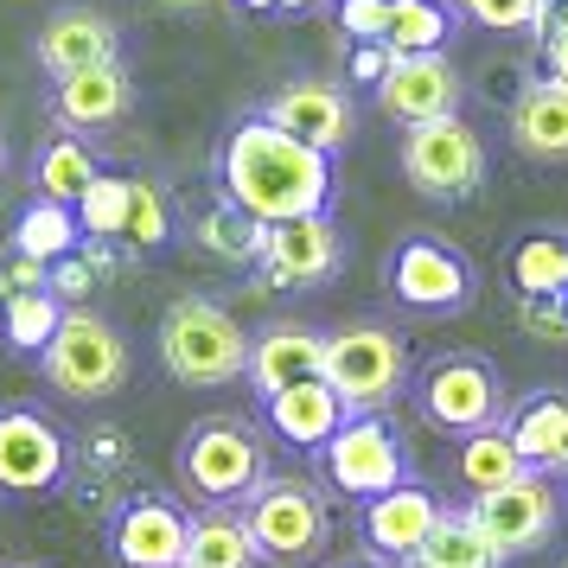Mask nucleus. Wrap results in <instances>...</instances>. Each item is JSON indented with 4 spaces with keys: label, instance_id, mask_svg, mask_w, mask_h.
Instances as JSON below:
<instances>
[{
    "label": "nucleus",
    "instance_id": "nucleus-11",
    "mask_svg": "<svg viewBox=\"0 0 568 568\" xmlns=\"http://www.w3.org/2000/svg\"><path fill=\"white\" fill-rule=\"evenodd\" d=\"M403 173L422 199H440V205H460L486 185V141L473 122L447 115V122H422V129H403Z\"/></svg>",
    "mask_w": 568,
    "mask_h": 568
},
{
    "label": "nucleus",
    "instance_id": "nucleus-16",
    "mask_svg": "<svg viewBox=\"0 0 568 568\" xmlns=\"http://www.w3.org/2000/svg\"><path fill=\"white\" fill-rule=\"evenodd\" d=\"M345 262V236L333 217H294V224H268V250L256 262L262 287H326Z\"/></svg>",
    "mask_w": 568,
    "mask_h": 568
},
{
    "label": "nucleus",
    "instance_id": "nucleus-37",
    "mask_svg": "<svg viewBox=\"0 0 568 568\" xmlns=\"http://www.w3.org/2000/svg\"><path fill=\"white\" fill-rule=\"evenodd\" d=\"M389 7H396V0H338L333 20H338V32H345L352 45H384L389 39Z\"/></svg>",
    "mask_w": 568,
    "mask_h": 568
},
{
    "label": "nucleus",
    "instance_id": "nucleus-32",
    "mask_svg": "<svg viewBox=\"0 0 568 568\" xmlns=\"http://www.w3.org/2000/svg\"><path fill=\"white\" fill-rule=\"evenodd\" d=\"M460 27V13H454V0H396L389 7V52L409 58V52H447V39Z\"/></svg>",
    "mask_w": 568,
    "mask_h": 568
},
{
    "label": "nucleus",
    "instance_id": "nucleus-44",
    "mask_svg": "<svg viewBox=\"0 0 568 568\" xmlns=\"http://www.w3.org/2000/svg\"><path fill=\"white\" fill-rule=\"evenodd\" d=\"M154 7H166V13H199V7H211V0H154Z\"/></svg>",
    "mask_w": 568,
    "mask_h": 568
},
{
    "label": "nucleus",
    "instance_id": "nucleus-31",
    "mask_svg": "<svg viewBox=\"0 0 568 568\" xmlns=\"http://www.w3.org/2000/svg\"><path fill=\"white\" fill-rule=\"evenodd\" d=\"M409 568H505V556L491 549V537L479 530L473 511H440L435 537L409 556Z\"/></svg>",
    "mask_w": 568,
    "mask_h": 568
},
{
    "label": "nucleus",
    "instance_id": "nucleus-9",
    "mask_svg": "<svg viewBox=\"0 0 568 568\" xmlns=\"http://www.w3.org/2000/svg\"><path fill=\"white\" fill-rule=\"evenodd\" d=\"M78 447L39 403H7L0 409V491L7 498H52L71 486Z\"/></svg>",
    "mask_w": 568,
    "mask_h": 568
},
{
    "label": "nucleus",
    "instance_id": "nucleus-13",
    "mask_svg": "<svg viewBox=\"0 0 568 568\" xmlns=\"http://www.w3.org/2000/svg\"><path fill=\"white\" fill-rule=\"evenodd\" d=\"M466 511L479 517V530L491 537V549L511 562V556H530L542 542L556 537V517H562V491L549 473H524L511 486L486 491V498H473Z\"/></svg>",
    "mask_w": 568,
    "mask_h": 568
},
{
    "label": "nucleus",
    "instance_id": "nucleus-23",
    "mask_svg": "<svg viewBox=\"0 0 568 568\" xmlns=\"http://www.w3.org/2000/svg\"><path fill=\"white\" fill-rule=\"evenodd\" d=\"M511 141L530 166H562L568 160V83L562 78H530L511 103Z\"/></svg>",
    "mask_w": 568,
    "mask_h": 568
},
{
    "label": "nucleus",
    "instance_id": "nucleus-18",
    "mask_svg": "<svg viewBox=\"0 0 568 568\" xmlns=\"http://www.w3.org/2000/svg\"><path fill=\"white\" fill-rule=\"evenodd\" d=\"M440 505L428 486H396V491H384V498H371L358 511V537H364V549L377 556V562H396V568H409V556L422 549V542L435 537V524H440Z\"/></svg>",
    "mask_w": 568,
    "mask_h": 568
},
{
    "label": "nucleus",
    "instance_id": "nucleus-39",
    "mask_svg": "<svg viewBox=\"0 0 568 568\" xmlns=\"http://www.w3.org/2000/svg\"><path fill=\"white\" fill-rule=\"evenodd\" d=\"M27 294H45V262L20 256V250H0V307H13Z\"/></svg>",
    "mask_w": 568,
    "mask_h": 568
},
{
    "label": "nucleus",
    "instance_id": "nucleus-25",
    "mask_svg": "<svg viewBox=\"0 0 568 568\" xmlns=\"http://www.w3.org/2000/svg\"><path fill=\"white\" fill-rule=\"evenodd\" d=\"M97 180H103V154L90 148V134L58 129L39 148V160H32V199H58V205H71V211H78V199Z\"/></svg>",
    "mask_w": 568,
    "mask_h": 568
},
{
    "label": "nucleus",
    "instance_id": "nucleus-7",
    "mask_svg": "<svg viewBox=\"0 0 568 568\" xmlns=\"http://www.w3.org/2000/svg\"><path fill=\"white\" fill-rule=\"evenodd\" d=\"M415 409H422L428 428L466 440V435H479V428L505 422V384H498V371L479 352H440L415 377Z\"/></svg>",
    "mask_w": 568,
    "mask_h": 568
},
{
    "label": "nucleus",
    "instance_id": "nucleus-47",
    "mask_svg": "<svg viewBox=\"0 0 568 568\" xmlns=\"http://www.w3.org/2000/svg\"><path fill=\"white\" fill-rule=\"evenodd\" d=\"M0 166H7V148H0Z\"/></svg>",
    "mask_w": 568,
    "mask_h": 568
},
{
    "label": "nucleus",
    "instance_id": "nucleus-35",
    "mask_svg": "<svg viewBox=\"0 0 568 568\" xmlns=\"http://www.w3.org/2000/svg\"><path fill=\"white\" fill-rule=\"evenodd\" d=\"M129 205H134V173H115V166H103V180H97V185L78 199L83 236L122 243V231H129Z\"/></svg>",
    "mask_w": 568,
    "mask_h": 568
},
{
    "label": "nucleus",
    "instance_id": "nucleus-36",
    "mask_svg": "<svg viewBox=\"0 0 568 568\" xmlns=\"http://www.w3.org/2000/svg\"><path fill=\"white\" fill-rule=\"evenodd\" d=\"M549 0H460V13L486 32H530Z\"/></svg>",
    "mask_w": 568,
    "mask_h": 568
},
{
    "label": "nucleus",
    "instance_id": "nucleus-33",
    "mask_svg": "<svg viewBox=\"0 0 568 568\" xmlns=\"http://www.w3.org/2000/svg\"><path fill=\"white\" fill-rule=\"evenodd\" d=\"M64 301H58L52 287L45 294H27V301H13V307H0V338H7V352H20V358H45V345L58 338L64 326Z\"/></svg>",
    "mask_w": 568,
    "mask_h": 568
},
{
    "label": "nucleus",
    "instance_id": "nucleus-6",
    "mask_svg": "<svg viewBox=\"0 0 568 568\" xmlns=\"http://www.w3.org/2000/svg\"><path fill=\"white\" fill-rule=\"evenodd\" d=\"M384 287L403 313H422V320H440V313H466L479 301V268L466 262V250H454L447 236L415 231L403 236L384 262Z\"/></svg>",
    "mask_w": 568,
    "mask_h": 568
},
{
    "label": "nucleus",
    "instance_id": "nucleus-19",
    "mask_svg": "<svg viewBox=\"0 0 568 568\" xmlns=\"http://www.w3.org/2000/svg\"><path fill=\"white\" fill-rule=\"evenodd\" d=\"M313 377H326V333H313L301 320H275L250 338V377L243 384L256 389L262 403L294 384H313Z\"/></svg>",
    "mask_w": 568,
    "mask_h": 568
},
{
    "label": "nucleus",
    "instance_id": "nucleus-34",
    "mask_svg": "<svg viewBox=\"0 0 568 568\" xmlns=\"http://www.w3.org/2000/svg\"><path fill=\"white\" fill-rule=\"evenodd\" d=\"M173 231H180V217H173L166 185L134 173V205H129V231H122V243H129L134 256H160V250L173 243Z\"/></svg>",
    "mask_w": 568,
    "mask_h": 568
},
{
    "label": "nucleus",
    "instance_id": "nucleus-2",
    "mask_svg": "<svg viewBox=\"0 0 568 568\" xmlns=\"http://www.w3.org/2000/svg\"><path fill=\"white\" fill-rule=\"evenodd\" d=\"M160 364L185 389H231L250 377V333L236 326L231 307H217L205 294H185L160 313Z\"/></svg>",
    "mask_w": 568,
    "mask_h": 568
},
{
    "label": "nucleus",
    "instance_id": "nucleus-14",
    "mask_svg": "<svg viewBox=\"0 0 568 568\" xmlns=\"http://www.w3.org/2000/svg\"><path fill=\"white\" fill-rule=\"evenodd\" d=\"M262 115L307 141L320 154H338L352 141V83L345 78H287L262 97Z\"/></svg>",
    "mask_w": 568,
    "mask_h": 568
},
{
    "label": "nucleus",
    "instance_id": "nucleus-21",
    "mask_svg": "<svg viewBox=\"0 0 568 568\" xmlns=\"http://www.w3.org/2000/svg\"><path fill=\"white\" fill-rule=\"evenodd\" d=\"M129 109H134V78H129L122 58L52 83V122L71 129V134H103V129H115Z\"/></svg>",
    "mask_w": 568,
    "mask_h": 568
},
{
    "label": "nucleus",
    "instance_id": "nucleus-42",
    "mask_svg": "<svg viewBox=\"0 0 568 568\" xmlns=\"http://www.w3.org/2000/svg\"><path fill=\"white\" fill-rule=\"evenodd\" d=\"M542 64H549V78H562V83H568V20L556 27V39L542 45Z\"/></svg>",
    "mask_w": 568,
    "mask_h": 568
},
{
    "label": "nucleus",
    "instance_id": "nucleus-20",
    "mask_svg": "<svg viewBox=\"0 0 568 568\" xmlns=\"http://www.w3.org/2000/svg\"><path fill=\"white\" fill-rule=\"evenodd\" d=\"M71 447H78V473H83L78 479L83 505L103 511V517H115L134 498L129 491V479H134V435L122 428V422H90L83 435H71Z\"/></svg>",
    "mask_w": 568,
    "mask_h": 568
},
{
    "label": "nucleus",
    "instance_id": "nucleus-38",
    "mask_svg": "<svg viewBox=\"0 0 568 568\" xmlns=\"http://www.w3.org/2000/svg\"><path fill=\"white\" fill-rule=\"evenodd\" d=\"M45 287H52V294L64 301V307H83V301H90V294L103 287V275H97V268L83 262V243H78L71 256H58L52 268H45Z\"/></svg>",
    "mask_w": 568,
    "mask_h": 568
},
{
    "label": "nucleus",
    "instance_id": "nucleus-30",
    "mask_svg": "<svg viewBox=\"0 0 568 568\" xmlns=\"http://www.w3.org/2000/svg\"><path fill=\"white\" fill-rule=\"evenodd\" d=\"M83 243V224L71 205H58V199H32L20 217H13V231H7V250H20V256L45 262L52 268L58 256H71Z\"/></svg>",
    "mask_w": 568,
    "mask_h": 568
},
{
    "label": "nucleus",
    "instance_id": "nucleus-28",
    "mask_svg": "<svg viewBox=\"0 0 568 568\" xmlns=\"http://www.w3.org/2000/svg\"><path fill=\"white\" fill-rule=\"evenodd\" d=\"M505 282L524 301H562L568 294V236L562 231H530L505 256Z\"/></svg>",
    "mask_w": 568,
    "mask_h": 568
},
{
    "label": "nucleus",
    "instance_id": "nucleus-8",
    "mask_svg": "<svg viewBox=\"0 0 568 568\" xmlns=\"http://www.w3.org/2000/svg\"><path fill=\"white\" fill-rule=\"evenodd\" d=\"M326 384L352 415H384L409 384V352L389 326H371V320L338 326L326 333Z\"/></svg>",
    "mask_w": 568,
    "mask_h": 568
},
{
    "label": "nucleus",
    "instance_id": "nucleus-4",
    "mask_svg": "<svg viewBox=\"0 0 568 568\" xmlns=\"http://www.w3.org/2000/svg\"><path fill=\"white\" fill-rule=\"evenodd\" d=\"M236 511L250 517V537H256L268 568H313L326 556V542H333L326 491L313 479H294V473H268Z\"/></svg>",
    "mask_w": 568,
    "mask_h": 568
},
{
    "label": "nucleus",
    "instance_id": "nucleus-40",
    "mask_svg": "<svg viewBox=\"0 0 568 568\" xmlns=\"http://www.w3.org/2000/svg\"><path fill=\"white\" fill-rule=\"evenodd\" d=\"M517 326L542 345H568V307L562 301H517Z\"/></svg>",
    "mask_w": 568,
    "mask_h": 568
},
{
    "label": "nucleus",
    "instance_id": "nucleus-26",
    "mask_svg": "<svg viewBox=\"0 0 568 568\" xmlns=\"http://www.w3.org/2000/svg\"><path fill=\"white\" fill-rule=\"evenodd\" d=\"M185 568H262L250 517L236 505H199L192 511V542H185Z\"/></svg>",
    "mask_w": 568,
    "mask_h": 568
},
{
    "label": "nucleus",
    "instance_id": "nucleus-5",
    "mask_svg": "<svg viewBox=\"0 0 568 568\" xmlns=\"http://www.w3.org/2000/svg\"><path fill=\"white\" fill-rule=\"evenodd\" d=\"M39 371H45V384H52L58 396H71V403H109L115 389L129 384L134 352H129V338H122L115 320H103L97 307H71L64 326H58V338L45 345Z\"/></svg>",
    "mask_w": 568,
    "mask_h": 568
},
{
    "label": "nucleus",
    "instance_id": "nucleus-3",
    "mask_svg": "<svg viewBox=\"0 0 568 568\" xmlns=\"http://www.w3.org/2000/svg\"><path fill=\"white\" fill-rule=\"evenodd\" d=\"M173 473L180 486L199 498V505H243L250 491L268 479V447L250 422L236 415H205L180 435V454H173Z\"/></svg>",
    "mask_w": 568,
    "mask_h": 568
},
{
    "label": "nucleus",
    "instance_id": "nucleus-46",
    "mask_svg": "<svg viewBox=\"0 0 568 568\" xmlns=\"http://www.w3.org/2000/svg\"><path fill=\"white\" fill-rule=\"evenodd\" d=\"M243 13H275V0H236Z\"/></svg>",
    "mask_w": 568,
    "mask_h": 568
},
{
    "label": "nucleus",
    "instance_id": "nucleus-45",
    "mask_svg": "<svg viewBox=\"0 0 568 568\" xmlns=\"http://www.w3.org/2000/svg\"><path fill=\"white\" fill-rule=\"evenodd\" d=\"M320 0H275V13H313Z\"/></svg>",
    "mask_w": 568,
    "mask_h": 568
},
{
    "label": "nucleus",
    "instance_id": "nucleus-22",
    "mask_svg": "<svg viewBox=\"0 0 568 568\" xmlns=\"http://www.w3.org/2000/svg\"><path fill=\"white\" fill-rule=\"evenodd\" d=\"M262 422H268V435L282 440V447L320 454V447L352 422V409L338 403V389L326 384V377H313V384H294V389H282V396H268V403H262Z\"/></svg>",
    "mask_w": 568,
    "mask_h": 568
},
{
    "label": "nucleus",
    "instance_id": "nucleus-27",
    "mask_svg": "<svg viewBox=\"0 0 568 568\" xmlns=\"http://www.w3.org/2000/svg\"><path fill=\"white\" fill-rule=\"evenodd\" d=\"M192 243H199L211 262L256 268L262 250H268V224H256V217H250L243 205H231V199H211V205L192 211Z\"/></svg>",
    "mask_w": 568,
    "mask_h": 568
},
{
    "label": "nucleus",
    "instance_id": "nucleus-1",
    "mask_svg": "<svg viewBox=\"0 0 568 568\" xmlns=\"http://www.w3.org/2000/svg\"><path fill=\"white\" fill-rule=\"evenodd\" d=\"M217 199L243 205L256 224H294V217H326L333 205V154L275 129L262 109L224 129L217 141Z\"/></svg>",
    "mask_w": 568,
    "mask_h": 568
},
{
    "label": "nucleus",
    "instance_id": "nucleus-48",
    "mask_svg": "<svg viewBox=\"0 0 568 568\" xmlns=\"http://www.w3.org/2000/svg\"><path fill=\"white\" fill-rule=\"evenodd\" d=\"M562 307H568V294H562Z\"/></svg>",
    "mask_w": 568,
    "mask_h": 568
},
{
    "label": "nucleus",
    "instance_id": "nucleus-17",
    "mask_svg": "<svg viewBox=\"0 0 568 568\" xmlns=\"http://www.w3.org/2000/svg\"><path fill=\"white\" fill-rule=\"evenodd\" d=\"M32 58L52 83L78 78V71H97V64H115L122 58V27L109 20L103 7H58L52 20L32 39Z\"/></svg>",
    "mask_w": 568,
    "mask_h": 568
},
{
    "label": "nucleus",
    "instance_id": "nucleus-29",
    "mask_svg": "<svg viewBox=\"0 0 568 568\" xmlns=\"http://www.w3.org/2000/svg\"><path fill=\"white\" fill-rule=\"evenodd\" d=\"M530 466H524V454H517L511 428L498 422V428H479V435L460 440V454H454V479H460L466 498H486V491L511 486V479H524Z\"/></svg>",
    "mask_w": 568,
    "mask_h": 568
},
{
    "label": "nucleus",
    "instance_id": "nucleus-10",
    "mask_svg": "<svg viewBox=\"0 0 568 568\" xmlns=\"http://www.w3.org/2000/svg\"><path fill=\"white\" fill-rule=\"evenodd\" d=\"M320 473L338 498L352 505H371L384 491L409 486V454H403V435L389 428L384 415H352L326 447H320Z\"/></svg>",
    "mask_w": 568,
    "mask_h": 568
},
{
    "label": "nucleus",
    "instance_id": "nucleus-24",
    "mask_svg": "<svg viewBox=\"0 0 568 568\" xmlns=\"http://www.w3.org/2000/svg\"><path fill=\"white\" fill-rule=\"evenodd\" d=\"M505 428H511L530 473H549V479L562 473L568 479V389H530L524 403H511Z\"/></svg>",
    "mask_w": 568,
    "mask_h": 568
},
{
    "label": "nucleus",
    "instance_id": "nucleus-43",
    "mask_svg": "<svg viewBox=\"0 0 568 568\" xmlns=\"http://www.w3.org/2000/svg\"><path fill=\"white\" fill-rule=\"evenodd\" d=\"M320 568H389V562H377V556L364 549V556H338V562H320Z\"/></svg>",
    "mask_w": 568,
    "mask_h": 568
},
{
    "label": "nucleus",
    "instance_id": "nucleus-15",
    "mask_svg": "<svg viewBox=\"0 0 568 568\" xmlns=\"http://www.w3.org/2000/svg\"><path fill=\"white\" fill-rule=\"evenodd\" d=\"M377 109L396 129H422V122H447L460 115V71L447 52H409L389 64V78L377 83Z\"/></svg>",
    "mask_w": 568,
    "mask_h": 568
},
{
    "label": "nucleus",
    "instance_id": "nucleus-41",
    "mask_svg": "<svg viewBox=\"0 0 568 568\" xmlns=\"http://www.w3.org/2000/svg\"><path fill=\"white\" fill-rule=\"evenodd\" d=\"M389 64H396V52H389V45H352V58H345V83L377 97V83L389 78Z\"/></svg>",
    "mask_w": 568,
    "mask_h": 568
},
{
    "label": "nucleus",
    "instance_id": "nucleus-49",
    "mask_svg": "<svg viewBox=\"0 0 568 568\" xmlns=\"http://www.w3.org/2000/svg\"><path fill=\"white\" fill-rule=\"evenodd\" d=\"M562 505H568V491H562Z\"/></svg>",
    "mask_w": 568,
    "mask_h": 568
},
{
    "label": "nucleus",
    "instance_id": "nucleus-12",
    "mask_svg": "<svg viewBox=\"0 0 568 568\" xmlns=\"http://www.w3.org/2000/svg\"><path fill=\"white\" fill-rule=\"evenodd\" d=\"M192 542V511L173 491H134L109 517V562L115 568H185Z\"/></svg>",
    "mask_w": 568,
    "mask_h": 568
}]
</instances>
